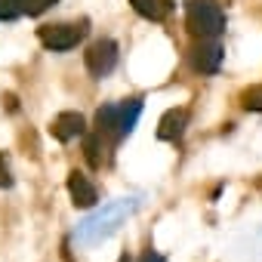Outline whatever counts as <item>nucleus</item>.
I'll return each instance as SVG.
<instances>
[{
    "mask_svg": "<svg viewBox=\"0 0 262 262\" xmlns=\"http://www.w3.org/2000/svg\"><path fill=\"white\" fill-rule=\"evenodd\" d=\"M139 114H142V102L139 99H123L117 105H105L96 114V129H93V133L111 148L114 142H120L123 136L133 133Z\"/></svg>",
    "mask_w": 262,
    "mask_h": 262,
    "instance_id": "1",
    "label": "nucleus"
},
{
    "mask_svg": "<svg viewBox=\"0 0 262 262\" xmlns=\"http://www.w3.org/2000/svg\"><path fill=\"white\" fill-rule=\"evenodd\" d=\"M185 25L198 40H216L225 31V10L216 0H188Z\"/></svg>",
    "mask_w": 262,
    "mask_h": 262,
    "instance_id": "2",
    "label": "nucleus"
},
{
    "mask_svg": "<svg viewBox=\"0 0 262 262\" xmlns=\"http://www.w3.org/2000/svg\"><path fill=\"white\" fill-rule=\"evenodd\" d=\"M86 31H90V25H86V19H80V22H62V25H43L40 31H37V37H40V43L47 47V50H56V53H65V50H74L83 37H86Z\"/></svg>",
    "mask_w": 262,
    "mask_h": 262,
    "instance_id": "3",
    "label": "nucleus"
},
{
    "mask_svg": "<svg viewBox=\"0 0 262 262\" xmlns=\"http://www.w3.org/2000/svg\"><path fill=\"white\" fill-rule=\"evenodd\" d=\"M136 204L133 201H120V204H114V207H108L105 213H99V216H93V219H86L83 225H80V231H77V237L80 241H96L99 234H108L111 228H114V222L123 216V213H129V210H133Z\"/></svg>",
    "mask_w": 262,
    "mask_h": 262,
    "instance_id": "4",
    "label": "nucleus"
},
{
    "mask_svg": "<svg viewBox=\"0 0 262 262\" xmlns=\"http://www.w3.org/2000/svg\"><path fill=\"white\" fill-rule=\"evenodd\" d=\"M83 59H86V71H90L93 77H105V74H111L114 65H117V43L108 40V37H102V40H96V43L83 53Z\"/></svg>",
    "mask_w": 262,
    "mask_h": 262,
    "instance_id": "5",
    "label": "nucleus"
},
{
    "mask_svg": "<svg viewBox=\"0 0 262 262\" xmlns=\"http://www.w3.org/2000/svg\"><path fill=\"white\" fill-rule=\"evenodd\" d=\"M222 56H225V50H222L219 40H198V43L188 50L191 68L201 71V74H216L219 65H222Z\"/></svg>",
    "mask_w": 262,
    "mask_h": 262,
    "instance_id": "6",
    "label": "nucleus"
},
{
    "mask_svg": "<svg viewBox=\"0 0 262 262\" xmlns=\"http://www.w3.org/2000/svg\"><path fill=\"white\" fill-rule=\"evenodd\" d=\"M53 136L59 139V142H71V139H77V136H83L86 133V120H83V114H77V111H62L56 120H53Z\"/></svg>",
    "mask_w": 262,
    "mask_h": 262,
    "instance_id": "7",
    "label": "nucleus"
},
{
    "mask_svg": "<svg viewBox=\"0 0 262 262\" xmlns=\"http://www.w3.org/2000/svg\"><path fill=\"white\" fill-rule=\"evenodd\" d=\"M68 191H71V201H74V207H83V210H90V207H96L99 204V191H96V185L83 176V173H68Z\"/></svg>",
    "mask_w": 262,
    "mask_h": 262,
    "instance_id": "8",
    "label": "nucleus"
},
{
    "mask_svg": "<svg viewBox=\"0 0 262 262\" xmlns=\"http://www.w3.org/2000/svg\"><path fill=\"white\" fill-rule=\"evenodd\" d=\"M185 123H188V111H185V108H170V111L161 117V123H158V136H161L164 142H176V139H182V133H185Z\"/></svg>",
    "mask_w": 262,
    "mask_h": 262,
    "instance_id": "9",
    "label": "nucleus"
},
{
    "mask_svg": "<svg viewBox=\"0 0 262 262\" xmlns=\"http://www.w3.org/2000/svg\"><path fill=\"white\" fill-rule=\"evenodd\" d=\"M133 4V10L139 13V16H145V19H151V22H161L167 13H170V4L167 0H129Z\"/></svg>",
    "mask_w": 262,
    "mask_h": 262,
    "instance_id": "10",
    "label": "nucleus"
},
{
    "mask_svg": "<svg viewBox=\"0 0 262 262\" xmlns=\"http://www.w3.org/2000/svg\"><path fill=\"white\" fill-rule=\"evenodd\" d=\"M25 13V0H0V19L4 22H13Z\"/></svg>",
    "mask_w": 262,
    "mask_h": 262,
    "instance_id": "11",
    "label": "nucleus"
},
{
    "mask_svg": "<svg viewBox=\"0 0 262 262\" xmlns=\"http://www.w3.org/2000/svg\"><path fill=\"white\" fill-rule=\"evenodd\" d=\"M241 102H244L247 111H262V86H250V90H244Z\"/></svg>",
    "mask_w": 262,
    "mask_h": 262,
    "instance_id": "12",
    "label": "nucleus"
},
{
    "mask_svg": "<svg viewBox=\"0 0 262 262\" xmlns=\"http://www.w3.org/2000/svg\"><path fill=\"white\" fill-rule=\"evenodd\" d=\"M53 4H56V0H25V13H28V16H40V13H47Z\"/></svg>",
    "mask_w": 262,
    "mask_h": 262,
    "instance_id": "13",
    "label": "nucleus"
},
{
    "mask_svg": "<svg viewBox=\"0 0 262 262\" xmlns=\"http://www.w3.org/2000/svg\"><path fill=\"white\" fill-rule=\"evenodd\" d=\"M13 185V176H10V170H7V164H4V158H0V188H10Z\"/></svg>",
    "mask_w": 262,
    "mask_h": 262,
    "instance_id": "14",
    "label": "nucleus"
},
{
    "mask_svg": "<svg viewBox=\"0 0 262 262\" xmlns=\"http://www.w3.org/2000/svg\"><path fill=\"white\" fill-rule=\"evenodd\" d=\"M142 262H164V256H161V253H155V250H145Z\"/></svg>",
    "mask_w": 262,
    "mask_h": 262,
    "instance_id": "15",
    "label": "nucleus"
},
{
    "mask_svg": "<svg viewBox=\"0 0 262 262\" xmlns=\"http://www.w3.org/2000/svg\"><path fill=\"white\" fill-rule=\"evenodd\" d=\"M117 262H133V259H129V256H120V259H117Z\"/></svg>",
    "mask_w": 262,
    "mask_h": 262,
    "instance_id": "16",
    "label": "nucleus"
}]
</instances>
